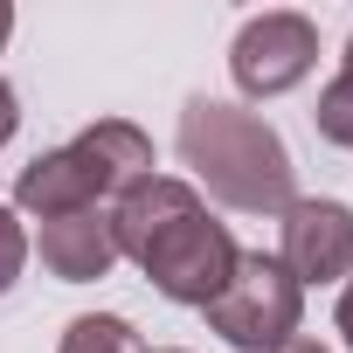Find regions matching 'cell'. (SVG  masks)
I'll use <instances>...</instances> for the list:
<instances>
[{"instance_id":"cell-9","label":"cell","mask_w":353,"mask_h":353,"mask_svg":"<svg viewBox=\"0 0 353 353\" xmlns=\"http://www.w3.org/2000/svg\"><path fill=\"white\" fill-rule=\"evenodd\" d=\"M312 125H319V139H332V145H346V152H353V70H339V77L319 90Z\"/></svg>"},{"instance_id":"cell-6","label":"cell","mask_w":353,"mask_h":353,"mask_svg":"<svg viewBox=\"0 0 353 353\" xmlns=\"http://www.w3.org/2000/svg\"><path fill=\"white\" fill-rule=\"evenodd\" d=\"M277 263L305 284H332V277H353V208L346 201H291L284 208V250Z\"/></svg>"},{"instance_id":"cell-14","label":"cell","mask_w":353,"mask_h":353,"mask_svg":"<svg viewBox=\"0 0 353 353\" xmlns=\"http://www.w3.org/2000/svg\"><path fill=\"white\" fill-rule=\"evenodd\" d=\"M14 35V8H8V0H0V42H8Z\"/></svg>"},{"instance_id":"cell-15","label":"cell","mask_w":353,"mask_h":353,"mask_svg":"<svg viewBox=\"0 0 353 353\" xmlns=\"http://www.w3.org/2000/svg\"><path fill=\"white\" fill-rule=\"evenodd\" d=\"M346 70H353V42H346Z\"/></svg>"},{"instance_id":"cell-7","label":"cell","mask_w":353,"mask_h":353,"mask_svg":"<svg viewBox=\"0 0 353 353\" xmlns=\"http://www.w3.org/2000/svg\"><path fill=\"white\" fill-rule=\"evenodd\" d=\"M42 263H49L63 284H97V277H111V263H118L111 208H77V215L42 222Z\"/></svg>"},{"instance_id":"cell-3","label":"cell","mask_w":353,"mask_h":353,"mask_svg":"<svg viewBox=\"0 0 353 353\" xmlns=\"http://www.w3.org/2000/svg\"><path fill=\"white\" fill-rule=\"evenodd\" d=\"M152 173V139L132 118H97L90 132H77L70 145L42 152L21 181H14V208L21 215H77V208H104L111 194L139 188Z\"/></svg>"},{"instance_id":"cell-4","label":"cell","mask_w":353,"mask_h":353,"mask_svg":"<svg viewBox=\"0 0 353 353\" xmlns=\"http://www.w3.org/2000/svg\"><path fill=\"white\" fill-rule=\"evenodd\" d=\"M201 312H208V332H222L236 353H277L284 339H298L305 291L270 250H243L222 298H208Z\"/></svg>"},{"instance_id":"cell-5","label":"cell","mask_w":353,"mask_h":353,"mask_svg":"<svg viewBox=\"0 0 353 353\" xmlns=\"http://www.w3.org/2000/svg\"><path fill=\"white\" fill-rule=\"evenodd\" d=\"M319 63V28L291 8H270V14H250L236 28V49H229V77L243 97H284L291 83H305Z\"/></svg>"},{"instance_id":"cell-11","label":"cell","mask_w":353,"mask_h":353,"mask_svg":"<svg viewBox=\"0 0 353 353\" xmlns=\"http://www.w3.org/2000/svg\"><path fill=\"white\" fill-rule=\"evenodd\" d=\"M14 125H21V104H14V90H8V77H0V145L14 139Z\"/></svg>"},{"instance_id":"cell-1","label":"cell","mask_w":353,"mask_h":353,"mask_svg":"<svg viewBox=\"0 0 353 353\" xmlns=\"http://www.w3.org/2000/svg\"><path fill=\"white\" fill-rule=\"evenodd\" d=\"M111 236H118V256H132L159 298L173 305H208L222 298L229 270H236V236L201 208V194L173 173H145L139 188L118 194L111 208Z\"/></svg>"},{"instance_id":"cell-10","label":"cell","mask_w":353,"mask_h":353,"mask_svg":"<svg viewBox=\"0 0 353 353\" xmlns=\"http://www.w3.org/2000/svg\"><path fill=\"white\" fill-rule=\"evenodd\" d=\"M21 263H28V236H21V215H14V208H0V291H14Z\"/></svg>"},{"instance_id":"cell-8","label":"cell","mask_w":353,"mask_h":353,"mask_svg":"<svg viewBox=\"0 0 353 353\" xmlns=\"http://www.w3.org/2000/svg\"><path fill=\"white\" fill-rule=\"evenodd\" d=\"M63 353H145V346H139L132 319H118V312H83V319L63 325Z\"/></svg>"},{"instance_id":"cell-13","label":"cell","mask_w":353,"mask_h":353,"mask_svg":"<svg viewBox=\"0 0 353 353\" xmlns=\"http://www.w3.org/2000/svg\"><path fill=\"white\" fill-rule=\"evenodd\" d=\"M277 353H325V346H319V339H305V332H298V339H284V346H277Z\"/></svg>"},{"instance_id":"cell-2","label":"cell","mask_w":353,"mask_h":353,"mask_svg":"<svg viewBox=\"0 0 353 353\" xmlns=\"http://www.w3.org/2000/svg\"><path fill=\"white\" fill-rule=\"evenodd\" d=\"M181 159L194 166V181L236 208V215H284L298 194V166L277 139V125H263L256 111L243 104H222V97H188L181 111Z\"/></svg>"},{"instance_id":"cell-12","label":"cell","mask_w":353,"mask_h":353,"mask_svg":"<svg viewBox=\"0 0 353 353\" xmlns=\"http://www.w3.org/2000/svg\"><path fill=\"white\" fill-rule=\"evenodd\" d=\"M332 319H339V332H346V346H353V277H346V291H339V312H332Z\"/></svg>"}]
</instances>
